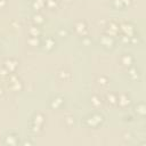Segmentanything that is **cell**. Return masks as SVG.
Here are the masks:
<instances>
[{
  "instance_id": "cell-1",
  "label": "cell",
  "mask_w": 146,
  "mask_h": 146,
  "mask_svg": "<svg viewBox=\"0 0 146 146\" xmlns=\"http://www.w3.org/2000/svg\"><path fill=\"white\" fill-rule=\"evenodd\" d=\"M46 123V116L41 112H35L29 121V131L32 135H39L43 131V127Z\"/></svg>"
},
{
  "instance_id": "cell-2",
  "label": "cell",
  "mask_w": 146,
  "mask_h": 146,
  "mask_svg": "<svg viewBox=\"0 0 146 146\" xmlns=\"http://www.w3.org/2000/svg\"><path fill=\"white\" fill-rule=\"evenodd\" d=\"M105 121V116L103 113L98 112L97 110L87 114L83 119H82V124L86 128H90V129H97L99 128Z\"/></svg>"
},
{
  "instance_id": "cell-3",
  "label": "cell",
  "mask_w": 146,
  "mask_h": 146,
  "mask_svg": "<svg viewBox=\"0 0 146 146\" xmlns=\"http://www.w3.org/2000/svg\"><path fill=\"white\" fill-rule=\"evenodd\" d=\"M7 87L10 91L13 92H19L23 90L24 88V83L22 81V79L16 74V73H10L8 76H7Z\"/></svg>"
},
{
  "instance_id": "cell-4",
  "label": "cell",
  "mask_w": 146,
  "mask_h": 146,
  "mask_svg": "<svg viewBox=\"0 0 146 146\" xmlns=\"http://www.w3.org/2000/svg\"><path fill=\"white\" fill-rule=\"evenodd\" d=\"M119 29H120V33L124 34L127 36H132L137 33L136 25L129 21H123V22L119 23Z\"/></svg>"
},
{
  "instance_id": "cell-5",
  "label": "cell",
  "mask_w": 146,
  "mask_h": 146,
  "mask_svg": "<svg viewBox=\"0 0 146 146\" xmlns=\"http://www.w3.org/2000/svg\"><path fill=\"white\" fill-rule=\"evenodd\" d=\"M99 43H100V46L104 48V49H106V50H112V49H114L115 47H116V38H114V36H111V35H108V34H106V33H103L100 36H99Z\"/></svg>"
},
{
  "instance_id": "cell-6",
  "label": "cell",
  "mask_w": 146,
  "mask_h": 146,
  "mask_svg": "<svg viewBox=\"0 0 146 146\" xmlns=\"http://www.w3.org/2000/svg\"><path fill=\"white\" fill-rule=\"evenodd\" d=\"M72 30L76 35L83 36L88 34V23L84 19H76L72 25Z\"/></svg>"
},
{
  "instance_id": "cell-7",
  "label": "cell",
  "mask_w": 146,
  "mask_h": 146,
  "mask_svg": "<svg viewBox=\"0 0 146 146\" xmlns=\"http://www.w3.org/2000/svg\"><path fill=\"white\" fill-rule=\"evenodd\" d=\"M2 144H3V145H9V146H16V145L21 144L18 133L15 132V131H9V132H7V133L3 135V137H2Z\"/></svg>"
},
{
  "instance_id": "cell-8",
  "label": "cell",
  "mask_w": 146,
  "mask_h": 146,
  "mask_svg": "<svg viewBox=\"0 0 146 146\" xmlns=\"http://www.w3.org/2000/svg\"><path fill=\"white\" fill-rule=\"evenodd\" d=\"M132 104V99L129 94L127 92H121L117 94V100H116V106H119L121 110L128 108Z\"/></svg>"
},
{
  "instance_id": "cell-9",
  "label": "cell",
  "mask_w": 146,
  "mask_h": 146,
  "mask_svg": "<svg viewBox=\"0 0 146 146\" xmlns=\"http://www.w3.org/2000/svg\"><path fill=\"white\" fill-rule=\"evenodd\" d=\"M48 104H49V107L52 110H60L65 104V98L62 95L56 94L49 98Z\"/></svg>"
},
{
  "instance_id": "cell-10",
  "label": "cell",
  "mask_w": 146,
  "mask_h": 146,
  "mask_svg": "<svg viewBox=\"0 0 146 146\" xmlns=\"http://www.w3.org/2000/svg\"><path fill=\"white\" fill-rule=\"evenodd\" d=\"M104 33L111 35V36H114L116 38L119 34H120V29H119V23L116 21H110L106 23L105 25V30H104Z\"/></svg>"
},
{
  "instance_id": "cell-11",
  "label": "cell",
  "mask_w": 146,
  "mask_h": 146,
  "mask_svg": "<svg viewBox=\"0 0 146 146\" xmlns=\"http://www.w3.org/2000/svg\"><path fill=\"white\" fill-rule=\"evenodd\" d=\"M2 66L9 72V74L10 73H16V71L19 66V62H18V59H16L14 57H8L3 60Z\"/></svg>"
},
{
  "instance_id": "cell-12",
  "label": "cell",
  "mask_w": 146,
  "mask_h": 146,
  "mask_svg": "<svg viewBox=\"0 0 146 146\" xmlns=\"http://www.w3.org/2000/svg\"><path fill=\"white\" fill-rule=\"evenodd\" d=\"M55 47H56V40H55V38H54L52 35H48V36H46V38L42 39L40 48H41L43 51H48V52H49V51H51Z\"/></svg>"
},
{
  "instance_id": "cell-13",
  "label": "cell",
  "mask_w": 146,
  "mask_h": 146,
  "mask_svg": "<svg viewBox=\"0 0 146 146\" xmlns=\"http://www.w3.org/2000/svg\"><path fill=\"white\" fill-rule=\"evenodd\" d=\"M127 70V76L129 78L130 81H139L140 80V76H141V73H140V70L136 66V65H132Z\"/></svg>"
},
{
  "instance_id": "cell-14",
  "label": "cell",
  "mask_w": 146,
  "mask_h": 146,
  "mask_svg": "<svg viewBox=\"0 0 146 146\" xmlns=\"http://www.w3.org/2000/svg\"><path fill=\"white\" fill-rule=\"evenodd\" d=\"M120 64L124 67V68H128L132 65H135V57L130 54V52H124L121 55L120 57Z\"/></svg>"
},
{
  "instance_id": "cell-15",
  "label": "cell",
  "mask_w": 146,
  "mask_h": 146,
  "mask_svg": "<svg viewBox=\"0 0 146 146\" xmlns=\"http://www.w3.org/2000/svg\"><path fill=\"white\" fill-rule=\"evenodd\" d=\"M104 103H105L104 98H103L102 96L97 95V94H94V95L90 97V104H91V106H92L95 110H97V111L103 107Z\"/></svg>"
},
{
  "instance_id": "cell-16",
  "label": "cell",
  "mask_w": 146,
  "mask_h": 146,
  "mask_svg": "<svg viewBox=\"0 0 146 146\" xmlns=\"http://www.w3.org/2000/svg\"><path fill=\"white\" fill-rule=\"evenodd\" d=\"M31 22L32 24L34 25H38V26H42L46 22V17L41 14V11H35L32 16H31Z\"/></svg>"
},
{
  "instance_id": "cell-17",
  "label": "cell",
  "mask_w": 146,
  "mask_h": 146,
  "mask_svg": "<svg viewBox=\"0 0 146 146\" xmlns=\"http://www.w3.org/2000/svg\"><path fill=\"white\" fill-rule=\"evenodd\" d=\"M57 78H58V80H60V81H70L71 79H72V73H71V71L70 70H67V68H59L58 71H57Z\"/></svg>"
},
{
  "instance_id": "cell-18",
  "label": "cell",
  "mask_w": 146,
  "mask_h": 146,
  "mask_svg": "<svg viewBox=\"0 0 146 146\" xmlns=\"http://www.w3.org/2000/svg\"><path fill=\"white\" fill-rule=\"evenodd\" d=\"M133 113H135L137 116H139V117H144L145 114H146V106H145V104H144L143 102L137 103V104L133 106Z\"/></svg>"
},
{
  "instance_id": "cell-19",
  "label": "cell",
  "mask_w": 146,
  "mask_h": 146,
  "mask_svg": "<svg viewBox=\"0 0 146 146\" xmlns=\"http://www.w3.org/2000/svg\"><path fill=\"white\" fill-rule=\"evenodd\" d=\"M104 100L110 105V106H116V100H117V94L116 92H113V91H110L105 95V98Z\"/></svg>"
},
{
  "instance_id": "cell-20",
  "label": "cell",
  "mask_w": 146,
  "mask_h": 146,
  "mask_svg": "<svg viewBox=\"0 0 146 146\" xmlns=\"http://www.w3.org/2000/svg\"><path fill=\"white\" fill-rule=\"evenodd\" d=\"M41 41H42V38L41 36H32V35H29V38L26 39V43L30 46V47H40L41 46Z\"/></svg>"
},
{
  "instance_id": "cell-21",
  "label": "cell",
  "mask_w": 146,
  "mask_h": 146,
  "mask_svg": "<svg viewBox=\"0 0 146 146\" xmlns=\"http://www.w3.org/2000/svg\"><path fill=\"white\" fill-rule=\"evenodd\" d=\"M31 7L34 11H41L46 8V0H32Z\"/></svg>"
},
{
  "instance_id": "cell-22",
  "label": "cell",
  "mask_w": 146,
  "mask_h": 146,
  "mask_svg": "<svg viewBox=\"0 0 146 146\" xmlns=\"http://www.w3.org/2000/svg\"><path fill=\"white\" fill-rule=\"evenodd\" d=\"M27 33H29V35H32V36H41L42 35V29H41V26L32 24L29 27Z\"/></svg>"
},
{
  "instance_id": "cell-23",
  "label": "cell",
  "mask_w": 146,
  "mask_h": 146,
  "mask_svg": "<svg viewBox=\"0 0 146 146\" xmlns=\"http://www.w3.org/2000/svg\"><path fill=\"white\" fill-rule=\"evenodd\" d=\"M96 83L102 88H106L110 84V78L106 75H99L96 78Z\"/></svg>"
},
{
  "instance_id": "cell-24",
  "label": "cell",
  "mask_w": 146,
  "mask_h": 146,
  "mask_svg": "<svg viewBox=\"0 0 146 146\" xmlns=\"http://www.w3.org/2000/svg\"><path fill=\"white\" fill-rule=\"evenodd\" d=\"M74 124H75V117H74V115L68 114V115H66L64 117V125L66 128H72Z\"/></svg>"
},
{
  "instance_id": "cell-25",
  "label": "cell",
  "mask_w": 146,
  "mask_h": 146,
  "mask_svg": "<svg viewBox=\"0 0 146 146\" xmlns=\"http://www.w3.org/2000/svg\"><path fill=\"white\" fill-rule=\"evenodd\" d=\"M60 0H46V8L50 10H55L59 7Z\"/></svg>"
},
{
  "instance_id": "cell-26",
  "label": "cell",
  "mask_w": 146,
  "mask_h": 146,
  "mask_svg": "<svg viewBox=\"0 0 146 146\" xmlns=\"http://www.w3.org/2000/svg\"><path fill=\"white\" fill-rule=\"evenodd\" d=\"M110 5H111L112 8L117 9V10H123L125 8V6H124V3H123L122 0H111L110 1Z\"/></svg>"
},
{
  "instance_id": "cell-27",
  "label": "cell",
  "mask_w": 146,
  "mask_h": 146,
  "mask_svg": "<svg viewBox=\"0 0 146 146\" xmlns=\"http://www.w3.org/2000/svg\"><path fill=\"white\" fill-rule=\"evenodd\" d=\"M56 33H57V35L60 36V38H67V36L70 35L71 32H70V30H68L67 27H63V26H60V27L57 29Z\"/></svg>"
},
{
  "instance_id": "cell-28",
  "label": "cell",
  "mask_w": 146,
  "mask_h": 146,
  "mask_svg": "<svg viewBox=\"0 0 146 146\" xmlns=\"http://www.w3.org/2000/svg\"><path fill=\"white\" fill-rule=\"evenodd\" d=\"M80 38H81L82 44H84V46H89V44H91V42H92L91 36H89L88 34H86V35H83V36H80Z\"/></svg>"
},
{
  "instance_id": "cell-29",
  "label": "cell",
  "mask_w": 146,
  "mask_h": 146,
  "mask_svg": "<svg viewBox=\"0 0 146 146\" xmlns=\"http://www.w3.org/2000/svg\"><path fill=\"white\" fill-rule=\"evenodd\" d=\"M122 137H123V140H124L125 143H130V140H131V138H132L133 136H132L131 132H128V131H127V132H124V133L122 135Z\"/></svg>"
},
{
  "instance_id": "cell-30",
  "label": "cell",
  "mask_w": 146,
  "mask_h": 146,
  "mask_svg": "<svg viewBox=\"0 0 146 146\" xmlns=\"http://www.w3.org/2000/svg\"><path fill=\"white\" fill-rule=\"evenodd\" d=\"M122 119H123V121H125V122H131V121L133 120V116L130 115V114H127V115H123Z\"/></svg>"
},
{
  "instance_id": "cell-31",
  "label": "cell",
  "mask_w": 146,
  "mask_h": 146,
  "mask_svg": "<svg viewBox=\"0 0 146 146\" xmlns=\"http://www.w3.org/2000/svg\"><path fill=\"white\" fill-rule=\"evenodd\" d=\"M21 144L22 145H27V146H31V145H33L34 144V141H32V140H30V139H25V140H23V141H21Z\"/></svg>"
},
{
  "instance_id": "cell-32",
  "label": "cell",
  "mask_w": 146,
  "mask_h": 146,
  "mask_svg": "<svg viewBox=\"0 0 146 146\" xmlns=\"http://www.w3.org/2000/svg\"><path fill=\"white\" fill-rule=\"evenodd\" d=\"M7 6V0H0V9H3Z\"/></svg>"
},
{
  "instance_id": "cell-33",
  "label": "cell",
  "mask_w": 146,
  "mask_h": 146,
  "mask_svg": "<svg viewBox=\"0 0 146 146\" xmlns=\"http://www.w3.org/2000/svg\"><path fill=\"white\" fill-rule=\"evenodd\" d=\"M122 1H123L124 6H125V8H127V7L131 6V3H132V1H133V0H122Z\"/></svg>"
},
{
  "instance_id": "cell-34",
  "label": "cell",
  "mask_w": 146,
  "mask_h": 146,
  "mask_svg": "<svg viewBox=\"0 0 146 146\" xmlns=\"http://www.w3.org/2000/svg\"><path fill=\"white\" fill-rule=\"evenodd\" d=\"M3 94H5V89H3V87H2V86H0V97H1V96H3Z\"/></svg>"
},
{
  "instance_id": "cell-35",
  "label": "cell",
  "mask_w": 146,
  "mask_h": 146,
  "mask_svg": "<svg viewBox=\"0 0 146 146\" xmlns=\"http://www.w3.org/2000/svg\"><path fill=\"white\" fill-rule=\"evenodd\" d=\"M60 1H63V2H65V3H71L73 0H60Z\"/></svg>"
},
{
  "instance_id": "cell-36",
  "label": "cell",
  "mask_w": 146,
  "mask_h": 146,
  "mask_svg": "<svg viewBox=\"0 0 146 146\" xmlns=\"http://www.w3.org/2000/svg\"><path fill=\"white\" fill-rule=\"evenodd\" d=\"M0 40H1V36H0Z\"/></svg>"
}]
</instances>
